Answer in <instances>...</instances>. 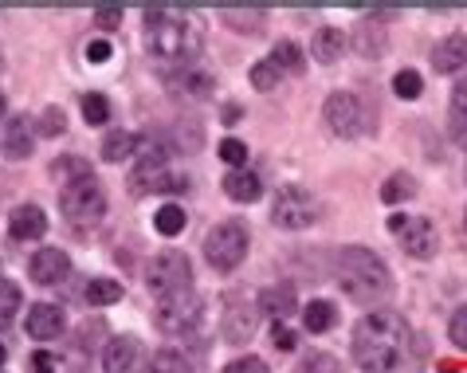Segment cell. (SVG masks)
I'll use <instances>...</instances> for the list:
<instances>
[{
    "label": "cell",
    "mask_w": 467,
    "mask_h": 373,
    "mask_svg": "<svg viewBox=\"0 0 467 373\" xmlns=\"http://www.w3.org/2000/svg\"><path fill=\"white\" fill-rule=\"evenodd\" d=\"M201 44H204V28L197 12L173 8V5L146 8V47L153 59L192 67V59L201 56Z\"/></svg>",
    "instance_id": "6da1fadb"
},
{
    "label": "cell",
    "mask_w": 467,
    "mask_h": 373,
    "mask_svg": "<svg viewBox=\"0 0 467 373\" xmlns=\"http://www.w3.org/2000/svg\"><path fill=\"white\" fill-rule=\"evenodd\" d=\"M354 362L366 373H389L409 346V323L397 311H373L354 326Z\"/></svg>",
    "instance_id": "7a4b0ae2"
},
{
    "label": "cell",
    "mask_w": 467,
    "mask_h": 373,
    "mask_svg": "<svg viewBox=\"0 0 467 373\" xmlns=\"http://www.w3.org/2000/svg\"><path fill=\"white\" fill-rule=\"evenodd\" d=\"M334 275H338V287L349 295L354 303H378L393 287V275L378 252L361 248V243H349L334 260Z\"/></svg>",
    "instance_id": "3957f363"
},
{
    "label": "cell",
    "mask_w": 467,
    "mask_h": 373,
    "mask_svg": "<svg viewBox=\"0 0 467 373\" xmlns=\"http://www.w3.org/2000/svg\"><path fill=\"white\" fill-rule=\"evenodd\" d=\"M59 209L71 224H99L102 212H107V192L95 181V173L59 185Z\"/></svg>",
    "instance_id": "277c9868"
},
{
    "label": "cell",
    "mask_w": 467,
    "mask_h": 373,
    "mask_svg": "<svg viewBox=\"0 0 467 373\" xmlns=\"http://www.w3.org/2000/svg\"><path fill=\"white\" fill-rule=\"evenodd\" d=\"M146 287L158 295V299H170V295L192 291V264L185 252H161L153 255L146 267Z\"/></svg>",
    "instance_id": "5b68a950"
},
{
    "label": "cell",
    "mask_w": 467,
    "mask_h": 373,
    "mask_svg": "<svg viewBox=\"0 0 467 373\" xmlns=\"http://www.w3.org/2000/svg\"><path fill=\"white\" fill-rule=\"evenodd\" d=\"M244 255H248V228H244L240 221H224L204 236V260H209L216 272L240 267Z\"/></svg>",
    "instance_id": "8992f818"
},
{
    "label": "cell",
    "mask_w": 467,
    "mask_h": 373,
    "mask_svg": "<svg viewBox=\"0 0 467 373\" xmlns=\"http://www.w3.org/2000/svg\"><path fill=\"white\" fill-rule=\"evenodd\" d=\"M271 221H275V228H287V233L310 228L318 221V201L303 185H283L275 192V204H271Z\"/></svg>",
    "instance_id": "52a82bcc"
},
{
    "label": "cell",
    "mask_w": 467,
    "mask_h": 373,
    "mask_svg": "<svg viewBox=\"0 0 467 373\" xmlns=\"http://www.w3.org/2000/svg\"><path fill=\"white\" fill-rule=\"evenodd\" d=\"M322 119H327L330 134L338 138H358L366 130V107H361V98L354 91H334L327 98V107H322Z\"/></svg>",
    "instance_id": "ba28073f"
},
{
    "label": "cell",
    "mask_w": 467,
    "mask_h": 373,
    "mask_svg": "<svg viewBox=\"0 0 467 373\" xmlns=\"http://www.w3.org/2000/svg\"><path fill=\"white\" fill-rule=\"evenodd\" d=\"M201 318V299L197 291H181V295H170V299H161L158 306V326L165 334H185L197 326Z\"/></svg>",
    "instance_id": "9c48e42d"
},
{
    "label": "cell",
    "mask_w": 467,
    "mask_h": 373,
    "mask_svg": "<svg viewBox=\"0 0 467 373\" xmlns=\"http://www.w3.org/2000/svg\"><path fill=\"white\" fill-rule=\"evenodd\" d=\"M28 272H32V279L40 283V287H56V283H63L67 272H71V255L63 248H40L32 255Z\"/></svg>",
    "instance_id": "30bf717a"
},
{
    "label": "cell",
    "mask_w": 467,
    "mask_h": 373,
    "mask_svg": "<svg viewBox=\"0 0 467 373\" xmlns=\"http://www.w3.org/2000/svg\"><path fill=\"white\" fill-rule=\"evenodd\" d=\"M400 248H405L412 260L436 255V224L428 221V216H409V224L400 228Z\"/></svg>",
    "instance_id": "8fae6325"
},
{
    "label": "cell",
    "mask_w": 467,
    "mask_h": 373,
    "mask_svg": "<svg viewBox=\"0 0 467 373\" xmlns=\"http://www.w3.org/2000/svg\"><path fill=\"white\" fill-rule=\"evenodd\" d=\"M32 141H36V122L28 114H20V119H8L5 122V134H0V150H5L8 161H20L32 153Z\"/></svg>",
    "instance_id": "7c38bea8"
},
{
    "label": "cell",
    "mask_w": 467,
    "mask_h": 373,
    "mask_svg": "<svg viewBox=\"0 0 467 373\" xmlns=\"http://www.w3.org/2000/svg\"><path fill=\"white\" fill-rule=\"evenodd\" d=\"M130 185H134V192H181L189 189V177L165 173V165H138Z\"/></svg>",
    "instance_id": "4fadbf2b"
},
{
    "label": "cell",
    "mask_w": 467,
    "mask_h": 373,
    "mask_svg": "<svg viewBox=\"0 0 467 373\" xmlns=\"http://www.w3.org/2000/svg\"><path fill=\"white\" fill-rule=\"evenodd\" d=\"M432 67L440 75H456L467 67V36L463 32H451L432 47Z\"/></svg>",
    "instance_id": "5bb4252c"
},
{
    "label": "cell",
    "mask_w": 467,
    "mask_h": 373,
    "mask_svg": "<svg viewBox=\"0 0 467 373\" xmlns=\"http://www.w3.org/2000/svg\"><path fill=\"white\" fill-rule=\"evenodd\" d=\"M24 326H28L36 342H51V338H59V330H63V311L56 303H32Z\"/></svg>",
    "instance_id": "9a60e30c"
},
{
    "label": "cell",
    "mask_w": 467,
    "mask_h": 373,
    "mask_svg": "<svg viewBox=\"0 0 467 373\" xmlns=\"http://www.w3.org/2000/svg\"><path fill=\"white\" fill-rule=\"evenodd\" d=\"M8 233H12V240H40L47 233L44 209H40V204H20V209H12Z\"/></svg>",
    "instance_id": "2e32d148"
},
{
    "label": "cell",
    "mask_w": 467,
    "mask_h": 373,
    "mask_svg": "<svg viewBox=\"0 0 467 373\" xmlns=\"http://www.w3.org/2000/svg\"><path fill=\"white\" fill-rule=\"evenodd\" d=\"M102 369L107 373H134L138 369V338H110L102 350Z\"/></svg>",
    "instance_id": "e0dca14e"
},
{
    "label": "cell",
    "mask_w": 467,
    "mask_h": 373,
    "mask_svg": "<svg viewBox=\"0 0 467 373\" xmlns=\"http://www.w3.org/2000/svg\"><path fill=\"white\" fill-rule=\"evenodd\" d=\"M224 192L232 201H240V204H252V201L264 197V185H259V177L252 170H232L224 177Z\"/></svg>",
    "instance_id": "ac0fdd59"
},
{
    "label": "cell",
    "mask_w": 467,
    "mask_h": 373,
    "mask_svg": "<svg viewBox=\"0 0 467 373\" xmlns=\"http://www.w3.org/2000/svg\"><path fill=\"white\" fill-rule=\"evenodd\" d=\"M342 47H346V36L342 28H318L315 32V40H310V56H315L318 63H334V59H342Z\"/></svg>",
    "instance_id": "d6986e66"
},
{
    "label": "cell",
    "mask_w": 467,
    "mask_h": 373,
    "mask_svg": "<svg viewBox=\"0 0 467 373\" xmlns=\"http://www.w3.org/2000/svg\"><path fill=\"white\" fill-rule=\"evenodd\" d=\"M259 306H264L267 315H275V323H283V318L295 311V287H291V283L267 287V291H264V299H259Z\"/></svg>",
    "instance_id": "ffe728a7"
},
{
    "label": "cell",
    "mask_w": 467,
    "mask_h": 373,
    "mask_svg": "<svg viewBox=\"0 0 467 373\" xmlns=\"http://www.w3.org/2000/svg\"><path fill=\"white\" fill-rule=\"evenodd\" d=\"M220 20H224L232 32H240V36H255L259 28H264V8H224L220 12Z\"/></svg>",
    "instance_id": "44dd1931"
},
{
    "label": "cell",
    "mask_w": 467,
    "mask_h": 373,
    "mask_svg": "<svg viewBox=\"0 0 467 373\" xmlns=\"http://www.w3.org/2000/svg\"><path fill=\"white\" fill-rule=\"evenodd\" d=\"M334 323H338V311H334V303L330 299H315L303 311V326L310 330V334H327Z\"/></svg>",
    "instance_id": "7402d4cb"
},
{
    "label": "cell",
    "mask_w": 467,
    "mask_h": 373,
    "mask_svg": "<svg viewBox=\"0 0 467 373\" xmlns=\"http://www.w3.org/2000/svg\"><path fill=\"white\" fill-rule=\"evenodd\" d=\"M138 153V138L130 130H114L102 138V161H126Z\"/></svg>",
    "instance_id": "603a6c76"
},
{
    "label": "cell",
    "mask_w": 467,
    "mask_h": 373,
    "mask_svg": "<svg viewBox=\"0 0 467 373\" xmlns=\"http://www.w3.org/2000/svg\"><path fill=\"white\" fill-rule=\"evenodd\" d=\"M83 295H87L90 306H110V303L122 299V283L119 279H90Z\"/></svg>",
    "instance_id": "cb8c5ba5"
},
{
    "label": "cell",
    "mask_w": 467,
    "mask_h": 373,
    "mask_svg": "<svg viewBox=\"0 0 467 373\" xmlns=\"http://www.w3.org/2000/svg\"><path fill=\"white\" fill-rule=\"evenodd\" d=\"M185 209L181 204H161L158 212H153V228H158L161 236H177V233H185Z\"/></svg>",
    "instance_id": "d4e9b609"
},
{
    "label": "cell",
    "mask_w": 467,
    "mask_h": 373,
    "mask_svg": "<svg viewBox=\"0 0 467 373\" xmlns=\"http://www.w3.org/2000/svg\"><path fill=\"white\" fill-rule=\"evenodd\" d=\"M451 138L467 150V83L456 87V95H451Z\"/></svg>",
    "instance_id": "484cf974"
},
{
    "label": "cell",
    "mask_w": 467,
    "mask_h": 373,
    "mask_svg": "<svg viewBox=\"0 0 467 373\" xmlns=\"http://www.w3.org/2000/svg\"><path fill=\"white\" fill-rule=\"evenodd\" d=\"M20 311V287L12 279L0 275V330L12 326V318H16Z\"/></svg>",
    "instance_id": "4316f807"
},
{
    "label": "cell",
    "mask_w": 467,
    "mask_h": 373,
    "mask_svg": "<svg viewBox=\"0 0 467 373\" xmlns=\"http://www.w3.org/2000/svg\"><path fill=\"white\" fill-rule=\"evenodd\" d=\"M271 63H275L279 71H303V47L298 44H291V40H283V44H275L271 47Z\"/></svg>",
    "instance_id": "83f0119b"
},
{
    "label": "cell",
    "mask_w": 467,
    "mask_h": 373,
    "mask_svg": "<svg viewBox=\"0 0 467 373\" xmlns=\"http://www.w3.org/2000/svg\"><path fill=\"white\" fill-rule=\"evenodd\" d=\"M412 192H417L412 177H409V173H393V177H389V181L381 185V201H385V204H400V201H409Z\"/></svg>",
    "instance_id": "f1b7e54d"
},
{
    "label": "cell",
    "mask_w": 467,
    "mask_h": 373,
    "mask_svg": "<svg viewBox=\"0 0 467 373\" xmlns=\"http://www.w3.org/2000/svg\"><path fill=\"white\" fill-rule=\"evenodd\" d=\"M252 330H255V311H244V306H236V311L228 315V338L244 342V338H252Z\"/></svg>",
    "instance_id": "f546056e"
},
{
    "label": "cell",
    "mask_w": 467,
    "mask_h": 373,
    "mask_svg": "<svg viewBox=\"0 0 467 373\" xmlns=\"http://www.w3.org/2000/svg\"><path fill=\"white\" fill-rule=\"evenodd\" d=\"M150 373H189V362L177 350H158L150 357Z\"/></svg>",
    "instance_id": "4dcf8cb0"
},
{
    "label": "cell",
    "mask_w": 467,
    "mask_h": 373,
    "mask_svg": "<svg viewBox=\"0 0 467 373\" xmlns=\"http://www.w3.org/2000/svg\"><path fill=\"white\" fill-rule=\"evenodd\" d=\"M393 91L400 95V98H420V91H424V79H420V75L417 71H412V67H405V71H397L393 75Z\"/></svg>",
    "instance_id": "1f68e13d"
},
{
    "label": "cell",
    "mask_w": 467,
    "mask_h": 373,
    "mask_svg": "<svg viewBox=\"0 0 467 373\" xmlns=\"http://www.w3.org/2000/svg\"><path fill=\"white\" fill-rule=\"evenodd\" d=\"M173 87H181V91H189V95H197V98H204L213 91V79L204 71H192V67H185V75L181 79H173Z\"/></svg>",
    "instance_id": "d6a6232c"
},
{
    "label": "cell",
    "mask_w": 467,
    "mask_h": 373,
    "mask_svg": "<svg viewBox=\"0 0 467 373\" xmlns=\"http://www.w3.org/2000/svg\"><path fill=\"white\" fill-rule=\"evenodd\" d=\"M83 119L90 122V126H102V122H110V102L102 98V95H83Z\"/></svg>",
    "instance_id": "836d02e7"
},
{
    "label": "cell",
    "mask_w": 467,
    "mask_h": 373,
    "mask_svg": "<svg viewBox=\"0 0 467 373\" xmlns=\"http://www.w3.org/2000/svg\"><path fill=\"white\" fill-rule=\"evenodd\" d=\"M216 153L232 165V170H248V146H244L240 138H224V141H220V150H216Z\"/></svg>",
    "instance_id": "e575fe53"
},
{
    "label": "cell",
    "mask_w": 467,
    "mask_h": 373,
    "mask_svg": "<svg viewBox=\"0 0 467 373\" xmlns=\"http://www.w3.org/2000/svg\"><path fill=\"white\" fill-rule=\"evenodd\" d=\"M295 373H342V362L334 354H310V357L298 362Z\"/></svg>",
    "instance_id": "d590c367"
},
{
    "label": "cell",
    "mask_w": 467,
    "mask_h": 373,
    "mask_svg": "<svg viewBox=\"0 0 467 373\" xmlns=\"http://www.w3.org/2000/svg\"><path fill=\"white\" fill-rule=\"evenodd\" d=\"M279 79H283V71L271 59H264V63H255V67H252V87H255V91H271Z\"/></svg>",
    "instance_id": "8d00e7d4"
},
{
    "label": "cell",
    "mask_w": 467,
    "mask_h": 373,
    "mask_svg": "<svg viewBox=\"0 0 467 373\" xmlns=\"http://www.w3.org/2000/svg\"><path fill=\"white\" fill-rule=\"evenodd\" d=\"M51 173L59 177V185H67V181H79V177H90V165L79 161V158H67V161H56V165H51Z\"/></svg>",
    "instance_id": "74e56055"
},
{
    "label": "cell",
    "mask_w": 467,
    "mask_h": 373,
    "mask_svg": "<svg viewBox=\"0 0 467 373\" xmlns=\"http://www.w3.org/2000/svg\"><path fill=\"white\" fill-rule=\"evenodd\" d=\"M220 373H267V362L255 357V354H244V357H236V362H228Z\"/></svg>",
    "instance_id": "f35d334b"
},
{
    "label": "cell",
    "mask_w": 467,
    "mask_h": 373,
    "mask_svg": "<svg viewBox=\"0 0 467 373\" xmlns=\"http://www.w3.org/2000/svg\"><path fill=\"white\" fill-rule=\"evenodd\" d=\"M448 334H451V342H456L460 350H467V306H460V311L451 315V323H448Z\"/></svg>",
    "instance_id": "ab89813d"
},
{
    "label": "cell",
    "mask_w": 467,
    "mask_h": 373,
    "mask_svg": "<svg viewBox=\"0 0 467 373\" xmlns=\"http://www.w3.org/2000/svg\"><path fill=\"white\" fill-rule=\"evenodd\" d=\"M63 122H67V119H63V110L47 107V110H44V119H40V134H44V138H56V134H63Z\"/></svg>",
    "instance_id": "60d3db41"
},
{
    "label": "cell",
    "mask_w": 467,
    "mask_h": 373,
    "mask_svg": "<svg viewBox=\"0 0 467 373\" xmlns=\"http://www.w3.org/2000/svg\"><path fill=\"white\" fill-rule=\"evenodd\" d=\"M271 346H275V350H283V354L295 350V330H291L287 323H275V326H271Z\"/></svg>",
    "instance_id": "b9f144b4"
},
{
    "label": "cell",
    "mask_w": 467,
    "mask_h": 373,
    "mask_svg": "<svg viewBox=\"0 0 467 373\" xmlns=\"http://www.w3.org/2000/svg\"><path fill=\"white\" fill-rule=\"evenodd\" d=\"M95 24H99L102 32H114L122 24V8H99L95 12Z\"/></svg>",
    "instance_id": "7bdbcfd3"
},
{
    "label": "cell",
    "mask_w": 467,
    "mask_h": 373,
    "mask_svg": "<svg viewBox=\"0 0 467 373\" xmlns=\"http://www.w3.org/2000/svg\"><path fill=\"white\" fill-rule=\"evenodd\" d=\"M32 369H36V373H56V369H59V362H56V354H47V350H40V354H32Z\"/></svg>",
    "instance_id": "ee69618b"
},
{
    "label": "cell",
    "mask_w": 467,
    "mask_h": 373,
    "mask_svg": "<svg viewBox=\"0 0 467 373\" xmlns=\"http://www.w3.org/2000/svg\"><path fill=\"white\" fill-rule=\"evenodd\" d=\"M87 59H90V63H107V59H110V44H107V40H90V44H87Z\"/></svg>",
    "instance_id": "f6af8a7d"
},
{
    "label": "cell",
    "mask_w": 467,
    "mask_h": 373,
    "mask_svg": "<svg viewBox=\"0 0 467 373\" xmlns=\"http://www.w3.org/2000/svg\"><path fill=\"white\" fill-rule=\"evenodd\" d=\"M409 224V216H389V233H397L400 236V228Z\"/></svg>",
    "instance_id": "bcb514c9"
},
{
    "label": "cell",
    "mask_w": 467,
    "mask_h": 373,
    "mask_svg": "<svg viewBox=\"0 0 467 373\" xmlns=\"http://www.w3.org/2000/svg\"><path fill=\"white\" fill-rule=\"evenodd\" d=\"M5 114H8V102H5V95H0V122H5Z\"/></svg>",
    "instance_id": "7dc6e473"
},
{
    "label": "cell",
    "mask_w": 467,
    "mask_h": 373,
    "mask_svg": "<svg viewBox=\"0 0 467 373\" xmlns=\"http://www.w3.org/2000/svg\"><path fill=\"white\" fill-rule=\"evenodd\" d=\"M5 357H8V350H5V346H0V366H5Z\"/></svg>",
    "instance_id": "c3c4849f"
},
{
    "label": "cell",
    "mask_w": 467,
    "mask_h": 373,
    "mask_svg": "<svg viewBox=\"0 0 467 373\" xmlns=\"http://www.w3.org/2000/svg\"><path fill=\"white\" fill-rule=\"evenodd\" d=\"M463 228H467V212H463Z\"/></svg>",
    "instance_id": "681fc988"
}]
</instances>
